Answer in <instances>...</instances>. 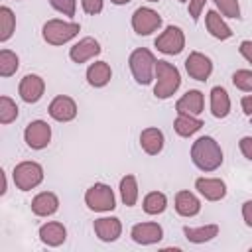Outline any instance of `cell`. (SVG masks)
Masks as SVG:
<instances>
[{
    "mask_svg": "<svg viewBox=\"0 0 252 252\" xmlns=\"http://www.w3.org/2000/svg\"><path fill=\"white\" fill-rule=\"evenodd\" d=\"M242 220H244L246 226L252 228V199L242 203Z\"/></svg>",
    "mask_w": 252,
    "mask_h": 252,
    "instance_id": "39",
    "label": "cell"
},
{
    "mask_svg": "<svg viewBox=\"0 0 252 252\" xmlns=\"http://www.w3.org/2000/svg\"><path fill=\"white\" fill-rule=\"evenodd\" d=\"M16 2H18V0H16Z\"/></svg>",
    "mask_w": 252,
    "mask_h": 252,
    "instance_id": "46",
    "label": "cell"
},
{
    "mask_svg": "<svg viewBox=\"0 0 252 252\" xmlns=\"http://www.w3.org/2000/svg\"><path fill=\"white\" fill-rule=\"evenodd\" d=\"M18 114H20V108H18V104L10 98V96H6V94H2L0 96V124H12L16 118H18Z\"/></svg>",
    "mask_w": 252,
    "mask_h": 252,
    "instance_id": "31",
    "label": "cell"
},
{
    "mask_svg": "<svg viewBox=\"0 0 252 252\" xmlns=\"http://www.w3.org/2000/svg\"><path fill=\"white\" fill-rule=\"evenodd\" d=\"M173 207H175L177 215L183 217V219H191V217H197L201 213V201H199V197L195 193L187 191V189L175 193Z\"/></svg>",
    "mask_w": 252,
    "mask_h": 252,
    "instance_id": "19",
    "label": "cell"
},
{
    "mask_svg": "<svg viewBox=\"0 0 252 252\" xmlns=\"http://www.w3.org/2000/svg\"><path fill=\"white\" fill-rule=\"evenodd\" d=\"M146 2H159V0H146Z\"/></svg>",
    "mask_w": 252,
    "mask_h": 252,
    "instance_id": "44",
    "label": "cell"
},
{
    "mask_svg": "<svg viewBox=\"0 0 252 252\" xmlns=\"http://www.w3.org/2000/svg\"><path fill=\"white\" fill-rule=\"evenodd\" d=\"M156 55L148 47H136L128 57V67L138 85H150L156 79Z\"/></svg>",
    "mask_w": 252,
    "mask_h": 252,
    "instance_id": "3",
    "label": "cell"
},
{
    "mask_svg": "<svg viewBox=\"0 0 252 252\" xmlns=\"http://www.w3.org/2000/svg\"><path fill=\"white\" fill-rule=\"evenodd\" d=\"M85 205L94 213H110L116 209L114 191L106 183H94L85 191Z\"/></svg>",
    "mask_w": 252,
    "mask_h": 252,
    "instance_id": "5",
    "label": "cell"
},
{
    "mask_svg": "<svg viewBox=\"0 0 252 252\" xmlns=\"http://www.w3.org/2000/svg\"><path fill=\"white\" fill-rule=\"evenodd\" d=\"M142 209H144L146 215H152V217L161 215L167 209V197H165V193H161V191H150L144 197V201H142Z\"/></svg>",
    "mask_w": 252,
    "mask_h": 252,
    "instance_id": "28",
    "label": "cell"
},
{
    "mask_svg": "<svg viewBox=\"0 0 252 252\" xmlns=\"http://www.w3.org/2000/svg\"><path fill=\"white\" fill-rule=\"evenodd\" d=\"M47 2L55 12L67 16V18H73L77 12V0H47Z\"/></svg>",
    "mask_w": 252,
    "mask_h": 252,
    "instance_id": "34",
    "label": "cell"
},
{
    "mask_svg": "<svg viewBox=\"0 0 252 252\" xmlns=\"http://www.w3.org/2000/svg\"><path fill=\"white\" fill-rule=\"evenodd\" d=\"M250 250H252V246H250Z\"/></svg>",
    "mask_w": 252,
    "mask_h": 252,
    "instance_id": "45",
    "label": "cell"
},
{
    "mask_svg": "<svg viewBox=\"0 0 252 252\" xmlns=\"http://www.w3.org/2000/svg\"><path fill=\"white\" fill-rule=\"evenodd\" d=\"M238 148H240L242 156H244L248 161H252V136H242V138L238 140Z\"/></svg>",
    "mask_w": 252,
    "mask_h": 252,
    "instance_id": "37",
    "label": "cell"
},
{
    "mask_svg": "<svg viewBox=\"0 0 252 252\" xmlns=\"http://www.w3.org/2000/svg\"><path fill=\"white\" fill-rule=\"evenodd\" d=\"M205 28H207V32H209L215 39L226 41V39L232 37L230 26L224 22V18H222L217 10H209V12L205 14Z\"/></svg>",
    "mask_w": 252,
    "mask_h": 252,
    "instance_id": "22",
    "label": "cell"
},
{
    "mask_svg": "<svg viewBox=\"0 0 252 252\" xmlns=\"http://www.w3.org/2000/svg\"><path fill=\"white\" fill-rule=\"evenodd\" d=\"M93 230H94V234H96L98 240H102V242H114L122 234V222H120L118 217H100V219H94Z\"/></svg>",
    "mask_w": 252,
    "mask_h": 252,
    "instance_id": "16",
    "label": "cell"
},
{
    "mask_svg": "<svg viewBox=\"0 0 252 252\" xmlns=\"http://www.w3.org/2000/svg\"><path fill=\"white\" fill-rule=\"evenodd\" d=\"M191 161L199 171H205V173L217 171L224 161V154H222L220 144L213 136L197 138L191 144Z\"/></svg>",
    "mask_w": 252,
    "mask_h": 252,
    "instance_id": "1",
    "label": "cell"
},
{
    "mask_svg": "<svg viewBox=\"0 0 252 252\" xmlns=\"http://www.w3.org/2000/svg\"><path fill=\"white\" fill-rule=\"evenodd\" d=\"M177 2H181V4H185V2H189V0H177Z\"/></svg>",
    "mask_w": 252,
    "mask_h": 252,
    "instance_id": "43",
    "label": "cell"
},
{
    "mask_svg": "<svg viewBox=\"0 0 252 252\" xmlns=\"http://www.w3.org/2000/svg\"><path fill=\"white\" fill-rule=\"evenodd\" d=\"M24 142L32 150H43L51 142V126L45 120H32L24 130Z\"/></svg>",
    "mask_w": 252,
    "mask_h": 252,
    "instance_id": "9",
    "label": "cell"
},
{
    "mask_svg": "<svg viewBox=\"0 0 252 252\" xmlns=\"http://www.w3.org/2000/svg\"><path fill=\"white\" fill-rule=\"evenodd\" d=\"M16 32V16L12 8L0 6V43H6Z\"/></svg>",
    "mask_w": 252,
    "mask_h": 252,
    "instance_id": "29",
    "label": "cell"
},
{
    "mask_svg": "<svg viewBox=\"0 0 252 252\" xmlns=\"http://www.w3.org/2000/svg\"><path fill=\"white\" fill-rule=\"evenodd\" d=\"M132 30L138 33V35H152L154 32H158L163 24L161 16L154 10V8H148V6H140L134 10L132 14Z\"/></svg>",
    "mask_w": 252,
    "mask_h": 252,
    "instance_id": "8",
    "label": "cell"
},
{
    "mask_svg": "<svg viewBox=\"0 0 252 252\" xmlns=\"http://www.w3.org/2000/svg\"><path fill=\"white\" fill-rule=\"evenodd\" d=\"M238 53H240L248 63H252V39H244V41H240V45H238Z\"/></svg>",
    "mask_w": 252,
    "mask_h": 252,
    "instance_id": "38",
    "label": "cell"
},
{
    "mask_svg": "<svg viewBox=\"0 0 252 252\" xmlns=\"http://www.w3.org/2000/svg\"><path fill=\"white\" fill-rule=\"evenodd\" d=\"M213 2L217 6V12L222 18H232V20H240L242 18L238 0H213Z\"/></svg>",
    "mask_w": 252,
    "mask_h": 252,
    "instance_id": "32",
    "label": "cell"
},
{
    "mask_svg": "<svg viewBox=\"0 0 252 252\" xmlns=\"http://www.w3.org/2000/svg\"><path fill=\"white\" fill-rule=\"evenodd\" d=\"M219 224L211 222V224H201V226H183V234L189 242L193 244H205L211 242L213 238L219 236Z\"/></svg>",
    "mask_w": 252,
    "mask_h": 252,
    "instance_id": "24",
    "label": "cell"
},
{
    "mask_svg": "<svg viewBox=\"0 0 252 252\" xmlns=\"http://www.w3.org/2000/svg\"><path fill=\"white\" fill-rule=\"evenodd\" d=\"M205 108V96L201 91L197 89H191L187 91L183 96L177 98L175 102V110L177 114H191V116H199Z\"/></svg>",
    "mask_w": 252,
    "mask_h": 252,
    "instance_id": "18",
    "label": "cell"
},
{
    "mask_svg": "<svg viewBox=\"0 0 252 252\" xmlns=\"http://www.w3.org/2000/svg\"><path fill=\"white\" fill-rule=\"evenodd\" d=\"M240 106H242V112L246 116H252V93L250 94H244L240 98Z\"/></svg>",
    "mask_w": 252,
    "mask_h": 252,
    "instance_id": "40",
    "label": "cell"
},
{
    "mask_svg": "<svg viewBox=\"0 0 252 252\" xmlns=\"http://www.w3.org/2000/svg\"><path fill=\"white\" fill-rule=\"evenodd\" d=\"M154 47L163 55H179L185 47V33L179 26H167L156 39Z\"/></svg>",
    "mask_w": 252,
    "mask_h": 252,
    "instance_id": "7",
    "label": "cell"
},
{
    "mask_svg": "<svg viewBox=\"0 0 252 252\" xmlns=\"http://www.w3.org/2000/svg\"><path fill=\"white\" fill-rule=\"evenodd\" d=\"M114 6H124V4H130L132 0H110Z\"/></svg>",
    "mask_w": 252,
    "mask_h": 252,
    "instance_id": "42",
    "label": "cell"
},
{
    "mask_svg": "<svg viewBox=\"0 0 252 252\" xmlns=\"http://www.w3.org/2000/svg\"><path fill=\"white\" fill-rule=\"evenodd\" d=\"M195 189L205 201H211V203L226 197V183L219 177H197Z\"/></svg>",
    "mask_w": 252,
    "mask_h": 252,
    "instance_id": "15",
    "label": "cell"
},
{
    "mask_svg": "<svg viewBox=\"0 0 252 252\" xmlns=\"http://www.w3.org/2000/svg\"><path fill=\"white\" fill-rule=\"evenodd\" d=\"M232 85L238 91L252 93V69H236L232 73Z\"/></svg>",
    "mask_w": 252,
    "mask_h": 252,
    "instance_id": "33",
    "label": "cell"
},
{
    "mask_svg": "<svg viewBox=\"0 0 252 252\" xmlns=\"http://www.w3.org/2000/svg\"><path fill=\"white\" fill-rule=\"evenodd\" d=\"M203 128V120L199 116H191V114H177L173 120V130L177 136L181 138H189L193 134H197Z\"/></svg>",
    "mask_w": 252,
    "mask_h": 252,
    "instance_id": "26",
    "label": "cell"
},
{
    "mask_svg": "<svg viewBox=\"0 0 252 252\" xmlns=\"http://www.w3.org/2000/svg\"><path fill=\"white\" fill-rule=\"evenodd\" d=\"M81 6L85 10V14L89 16H98L104 8V0H81Z\"/></svg>",
    "mask_w": 252,
    "mask_h": 252,
    "instance_id": "35",
    "label": "cell"
},
{
    "mask_svg": "<svg viewBox=\"0 0 252 252\" xmlns=\"http://www.w3.org/2000/svg\"><path fill=\"white\" fill-rule=\"evenodd\" d=\"M81 32V26L77 22H67V20H59V18H53V20H47L41 28V37L45 43L49 45H65L69 43L71 39H75Z\"/></svg>",
    "mask_w": 252,
    "mask_h": 252,
    "instance_id": "4",
    "label": "cell"
},
{
    "mask_svg": "<svg viewBox=\"0 0 252 252\" xmlns=\"http://www.w3.org/2000/svg\"><path fill=\"white\" fill-rule=\"evenodd\" d=\"M39 240L49 246V248H57L61 246L65 240H67V228L63 222H57V220H49V222H43L39 226V232H37Z\"/></svg>",
    "mask_w": 252,
    "mask_h": 252,
    "instance_id": "17",
    "label": "cell"
},
{
    "mask_svg": "<svg viewBox=\"0 0 252 252\" xmlns=\"http://www.w3.org/2000/svg\"><path fill=\"white\" fill-rule=\"evenodd\" d=\"M181 87V73L179 69L165 61V59H158L156 63V79H154V96L159 100H167L171 98Z\"/></svg>",
    "mask_w": 252,
    "mask_h": 252,
    "instance_id": "2",
    "label": "cell"
},
{
    "mask_svg": "<svg viewBox=\"0 0 252 252\" xmlns=\"http://www.w3.org/2000/svg\"><path fill=\"white\" fill-rule=\"evenodd\" d=\"M14 185L20 191H32L43 181V167L37 161H20L12 171Z\"/></svg>",
    "mask_w": 252,
    "mask_h": 252,
    "instance_id": "6",
    "label": "cell"
},
{
    "mask_svg": "<svg viewBox=\"0 0 252 252\" xmlns=\"http://www.w3.org/2000/svg\"><path fill=\"white\" fill-rule=\"evenodd\" d=\"M205 4H207V0H189V2H187V12H189V16H191L193 22L199 20V16H201Z\"/></svg>",
    "mask_w": 252,
    "mask_h": 252,
    "instance_id": "36",
    "label": "cell"
},
{
    "mask_svg": "<svg viewBox=\"0 0 252 252\" xmlns=\"http://www.w3.org/2000/svg\"><path fill=\"white\" fill-rule=\"evenodd\" d=\"M59 211V197L53 191H41L32 199V213L35 217H51Z\"/></svg>",
    "mask_w": 252,
    "mask_h": 252,
    "instance_id": "20",
    "label": "cell"
},
{
    "mask_svg": "<svg viewBox=\"0 0 252 252\" xmlns=\"http://www.w3.org/2000/svg\"><path fill=\"white\" fill-rule=\"evenodd\" d=\"M77 110H79L77 102L67 94H57L47 106V112L55 122H71V120H75Z\"/></svg>",
    "mask_w": 252,
    "mask_h": 252,
    "instance_id": "13",
    "label": "cell"
},
{
    "mask_svg": "<svg viewBox=\"0 0 252 252\" xmlns=\"http://www.w3.org/2000/svg\"><path fill=\"white\" fill-rule=\"evenodd\" d=\"M185 71L191 79L205 83L213 73V61L201 51H191L185 59Z\"/></svg>",
    "mask_w": 252,
    "mask_h": 252,
    "instance_id": "10",
    "label": "cell"
},
{
    "mask_svg": "<svg viewBox=\"0 0 252 252\" xmlns=\"http://www.w3.org/2000/svg\"><path fill=\"white\" fill-rule=\"evenodd\" d=\"M43 93H45V81L35 73L26 75L18 85V94L28 104H35L37 100H41Z\"/></svg>",
    "mask_w": 252,
    "mask_h": 252,
    "instance_id": "12",
    "label": "cell"
},
{
    "mask_svg": "<svg viewBox=\"0 0 252 252\" xmlns=\"http://www.w3.org/2000/svg\"><path fill=\"white\" fill-rule=\"evenodd\" d=\"M18 67H20V57L10 49H2L0 51V77L6 79V77L16 75Z\"/></svg>",
    "mask_w": 252,
    "mask_h": 252,
    "instance_id": "30",
    "label": "cell"
},
{
    "mask_svg": "<svg viewBox=\"0 0 252 252\" xmlns=\"http://www.w3.org/2000/svg\"><path fill=\"white\" fill-rule=\"evenodd\" d=\"M100 51H102L100 43L94 37H89L87 35V37L79 39L77 43H73V47L69 49V59L73 63L81 65V63H87V61L94 59L96 55H100Z\"/></svg>",
    "mask_w": 252,
    "mask_h": 252,
    "instance_id": "14",
    "label": "cell"
},
{
    "mask_svg": "<svg viewBox=\"0 0 252 252\" xmlns=\"http://www.w3.org/2000/svg\"><path fill=\"white\" fill-rule=\"evenodd\" d=\"M130 238L140 246H152L161 242L163 228L158 222H136L130 230Z\"/></svg>",
    "mask_w": 252,
    "mask_h": 252,
    "instance_id": "11",
    "label": "cell"
},
{
    "mask_svg": "<svg viewBox=\"0 0 252 252\" xmlns=\"http://www.w3.org/2000/svg\"><path fill=\"white\" fill-rule=\"evenodd\" d=\"M140 146L148 156H158L165 146V136L159 128H154V126L144 128L140 132Z\"/></svg>",
    "mask_w": 252,
    "mask_h": 252,
    "instance_id": "21",
    "label": "cell"
},
{
    "mask_svg": "<svg viewBox=\"0 0 252 252\" xmlns=\"http://www.w3.org/2000/svg\"><path fill=\"white\" fill-rule=\"evenodd\" d=\"M0 177H2V189H0V195H6V191H8V179H6V171H4V169L0 171Z\"/></svg>",
    "mask_w": 252,
    "mask_h": 252,
    "instance_id": "41",
    "label": "cell"
},
{
    "mask_svg": "<svg viewBox=\"0 0 252 252\" xmlns=\"http://www.w3.org/2000/svg\"><path fill=\"white\" fill-rule=\"evenodd\" d=\"M85 77H87V83H89L91 87L102 89V87H106V85L110 83V79H112V69H110V65H108L106 61H94V63H91V65L87 67Z\"/></svg>",
    "mask_w": 252,
    "mask_h": 252,
    "instance_id": "23",
    "label": "cell"
},
{
    "mask_svg": "<svg viewBox=\"0 0 252 252\" xmlns=\"http://www.w3.org/2000/svg\"><path fill=\"white\" fill-rule=\"evenodd\" d=\"M211 114L215 118H226L230 114V96L224 87L211 89Z\"/></svg>",
    "mask_w": 252,
    "mask_h": 252,
    "instance_id": "25",
    "label": "cell"
},
{
    "mask_svg": "<svg viewBox=\"0 0 252 252\" xmlns=\"http://www.w3.org/2000/svg\"><path fill=\"white\" fill-rule=\"evenodd\" d=\"M118 191H120V199H122V203H124L126 207H134V205L138 203V195H140L136 175H132V173L124 175V177L120 179Z\"/></svg>",
    "mask_w": 252,
    "mask_h": 252,
    "instance_id": "27",
    "label": "cell"
}]
</instances>
